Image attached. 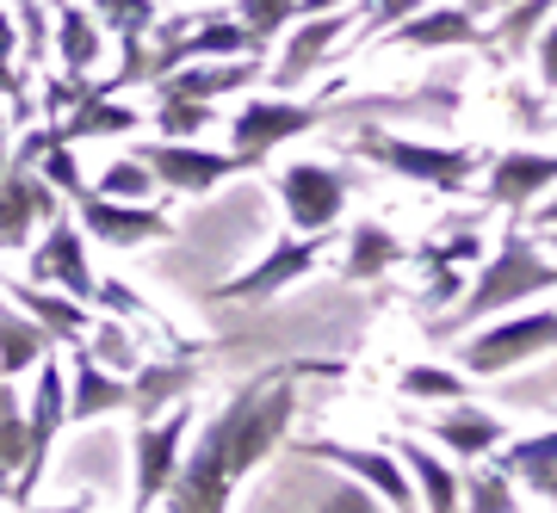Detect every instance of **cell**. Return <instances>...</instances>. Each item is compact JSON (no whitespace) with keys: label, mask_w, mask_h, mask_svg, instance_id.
Here are the masks:
<instances>
[{"label":"cell","mask_w":557,"mask_h":513,"mask_svg":"<svg viewBox=\"0 0 557 513\" xmlns=\"http://www.w3.org/2000/svg\"><path fill=\"white\" fill-rule=\"evenodd\" d=\"M341 359H292V365H267L260 377H248L223 415H211L193 439V452H180V471L168 483V513H230V495L255 464L292 439L298 421V384L304 377H341Z\"/></svg>","instance_id":"6da1fadb"},{"label":"cell","mask_w":557,"mask_h":513,"mask_svg":"<svg viewBox=\"0 0 557 513\" xmlns=\"http://www.w3.org/2000/svg\"><path fill=\"white\" fill-rule=\"evenodd\" d=\"M552 285H557L552 254H545L539 241L520 236V223H508L502 241H496V254L478 266V285H465L446 316L421 322V335L428 340H458V335H471L478 322H490L496 310H520L527 297H552Z\"/></svg>","instance_id":"7a4b0ae2"},{"label":"cell","mask_w":557,"mask_h":513,"mask_svg":"<svg viewBox=\"0 0 557 513\" xmlns=\"http://www.w3.org/2000/svg\"><path fill=\"white\" fill-rule=\"evenodd\" d=\"M354 155H366L372 167L397 179H416V186H434V192H471V174H478V155L471 149H440V142H409V137H391L379 124H359L347 137Z\"/></svg>","instance_id":"3957f363"},{"label":"cell","mask_w":557,"mask_h":513,"mask_svg":"<svg viewBox=\"0 0 557 513\" xmlns=\"http://www.w3.org/2000/svg\"><path fill=\"white\" fill-rule=\"evenodd\" d=\"M335 112L322 105V99H278V93H255L242 99V112L230 118V155L242 161V174L260 167V161H273L278 142L292 137H310L317 124H329Z\"/></svg>","instance_id":"277c9868"},{"label":"cell","mask_w":557,"mask_h":513,"mask_svg":"<svg viewBox=\"0 0 557 513\" xmlns=\"http://www.w3.org/2000/svg\"><path fill=\"white\" fill-rule=\"evenodd\" d=\"M354 179L347 167H329V161H292V167H278L273 174V192L285 204V223L298 229V236H329L347 211V192H354Z\"/></svg>","instance_id":"5b68a950"},{"label":"cell","mask_w":557,"mask_h":513,"mask_svg":"<svg viewBox=\"0 0 557 513\" xmlns=\"http://www.w3.org/2000/svg\"><path fill=\"white\" fill-rule=\"evenodd\" d=\"M557 340V316L539 310V316H508L496 328H478V335L458 347V377H502L527 365V359H545Z\"/></svg>","instance_id":"8992f818"},{"label":"cell","mask_w":557,"mask_h":513,"mask_svg":"<svg viewBox=\"0 0 557 513\" xmlns=\"http://www.w3.org/2000/svg\"><path fill=\"white\" fill-rule=\"evenodd\" d=\"M62 396H69V377H62V365L44 359L38 384H32V402H25V464H20V476H13V489H7L20 508H32V495H38L44 471H50V446H57V434L69 427V421H62Z\"/></svg>","instance_id":"52a82bcc"},{"label":"cell","mask_w":557,"mask_h":513,"mask_svg":"<svg viewBox=\"0 0 557 513\" xmlns=\"http://www.w3.org/2000/svg\"><path fill=\"white\" fill-rule=\"evenodd\" d=\"M25 285H38V291H62L69 303H94V260H87V241H81L75 217H57L44 229L38 248H25Z\"/></svg>","instance_id":"ba28073f"},{"label":"cell","mask_w":557,"mask_h":513,"mask_svg":"<svg viewBox=\"0 0 557 513\" xmlns=\"http://www.w3.org/2000/svg\"><path fill=\"white\" fill-rule=\"evenodd\" d=\"M186 434H193V409L180 402L161 421H143L137 439H131V458H137V489H131V513H149L168 495L180 471V452H186Z\"/></svg>","instance_id":"9c48e42d"},{"label":"cell","mask_w":557,"mask_h":513,"mask_svg":"<svg viewBox=\"0 0 557 513\" xmlns=\"http://www.w3.org/2000/svg\"><path fill=\"white\" fill-rule=\"evenodd\" d=\"M156 179V192H180V198H199L211 186H223L230 174H242L236 155H223V149H199V142H137V155Z\"/></svg>","instance_id":"30bf717a"},{"label":"cell","mask_w":557,"mask_h":513,"mask_svg":"<svg viewBox=\"0 0 557 513\" xmlns=\"http://www.w3.org/2000/svg\"><path fill=\"white\" fill-rule=\"evenodd\" d=\"M335 236V229H329ZM329 236H292V241H273L267 254L248 266V273H236V278H223L218 291V303H260V297H273V291H285V285H298L310 266L322 260V248H329Z\"/></svg>","instance_id":"8fae6325"},{"label":"cell","mask_w":557,"mask_h":513,"mask_svg":"<svg viewBox=\"0 0 557 513\" xmlns=\"http://www.w3.org/2000/svg\"><path fill=\"white\" fill-rule=\"evenodd\" d=\"M75 217H81V236L106 241V248H149V241L174 236V217H168L161 204H112V198L81 192Z\"/></svg>","instance_id":"7c38bea8"},{"label":"cell","mask_w":557,"mask_h":513,"mask_svg":"<svg viewBox=\"0 0 557 513\" xmlns=\"http://www.w3.org/2000/svg\"><path fill=\"white\" fill-rule=\"evenodd\" d=\"M304 458H329V464H341L347 476H359L366 489L379 495V501H391L397 513H416V489H409V476H403V464L391 452H379V446H341V439H304Z\"/></svg>","instance_id":"4fadbf2b"},{"label":"cell","mask_w":557,"mask_h":513,"mask_svg":"<svg viewBox=\"0 0 557 513\" xmlns=\"http://www.w3.org/2000/svg\"><path fill=\"white\" fill-rule=\"evenodd\" d=\"M62 217V192H50L32 167H7L0 179V248H25L32 229H50Z\"/></svg>","instance_id":"5bb4252c"},{"label":"cell","mask_w":557,"mask_h":513,"mask_svg":"<svg viewBox=\"0 0 557 513\" xmlns=\"http://www.w3.org/2000/svg\"><path fill=\"white\" fill-rule=\"evenodd\" d=\"M428 439L446 458H458V464H483L508 439V427H502V415H490L478 402H453L446 415H428Z\"/></svg>","instance_id":"9a60e30c"},{"label":"cell","mask_w":557,"mask_h":513,"mask_svg":"<svg viewBox=\"0 0 557 513\" xmlns=\"http://www.w3.org/2000/svg\"><path fill=\"white\" fill-rule=\"evenodd\" d=\"M354 20L359 13H347V7H341V13H322V20H304L298 32H292V43L278 50V62H273V87L278 93H285V87H304V80L317 75L322 57L354 32Z\"/></svg>","instance_id":"2e32d148"},{"label":"cell","mask_w":557,"mask_h":513,"mask_svg":"<svg viewBox=\"0 0 557 513\" xmlns=\"http://www.w3.org/2000/svg\"><path fill=\"white\" fill-rule=\"evenodd\" d=\"M199 390V365L193 359H168V365H137V372L124 377V415H137V427L143 421H161L168 409H180L186 396Z\"/></svg>","instance_id":"e0dca14e"},{"label":"cell","mask_w":557,"mask_h":513,"mask_svg":"<svg viewBox=\"0 0 557 513\" xmlns=\"http://www.w3.org/2000/svg\"><path fill=\"white\" fill-rule=\"evenodd\" d=\"M0 297H7L25 322H38L57 347H81V340H87V322L94 316H87L81 303H69L62 291H38V285H25V278H0Z\"/></svg>","instance_id":"ac0fdd59"},{"label":"cell","mask_w":557,"mask_h":513,"mask_svg":"<svg viewBox=\"0 0 557 513\" xmlns=\"http://www.w3.org/2000/svg\"><path fill=\"white\" fill-rule=\"evenodd\" d=\"M552 179H557V161L545 155V149H508V155L490 161V204L527 211L533 198L552 192Z\"/></svg>","instance_id":"d6986e66"},{"label":"cell","mask_w":557,"mask_h":513,"mask_svg":"<svg viewBox=\"0 0 557 513\" xmlns=\"http://www.w3.org/2000/svg\"><path fill=\"white\" fill-rule=\"evenodd\" d=\"M124 402H131V396H124V377L106 372L87 347H75V384H69V396H62V421L87 427V421L124 415Z\"/></svg>","instance_id":"ffe728a7"},{"label":"cell","mask_w":557,"mask_h":513,"mask_svg":"<svg viewBox=\"0 0 557 513\" xmlns=\"http://www.w3.org/2000/svg\"><path fill=\"white\" fill-rule=\"evenodd\" d=\"M391 458L403 464L409 489L421 495V513H458V471H453V458L428 452L421 439H397Z\"/></svg>","instance_id":"44dd1931"},{"label":"cell","mask_w":557,"mask_h":513,"mask_svg":"<svg viewBox=\"0 0 557 513\" xmlns=\"http://www.w3.org/2000/svg\"><path fill=\"white\" fill-rule=\"evenodd\" d=\"M260 80V62H193V68H174L168 80H156L161 99H199V105H218L223 93H248Z\"/></svg>","instance_id":"7402d4cb"},{"label":"cell","mask_w":557,"mask_h":513,"mask_svg":"<svg viewBox=\"0 0 557 513\" xmlns=\"http://www.w3.org/2000/svg\"><path fill=\"white\" fill-rule=\"evenodd\" d=\"M391 43L397 50H483V25L465 13V7H434V13H421V20H403L397 32H391Z\"/></svg>","instance_id":"603a6c76"},{"label":"cell","mask_w":557,"mask_h":513,"mask_svg":"<svg viewBox=\"0 0 557 513\" xmlns=\"http://www.w3.org/2000/svg\"><path fill=\"white\" fill-rule=\"evenodd\" d=\"M490 458H496V471L508 476V483H527L539 501H552V489H557V471H552L557 439H552V427H539V434H527V439H502Z\"/></svg>","instance_id":"cb8c5ba5"},{"label":"cell","mask_w":557,"mask_h":513,"mask_svg":"<svg viewBox=\"0 0 557 513\" xmlns=\"http://www.w3.org/2000/svg\"><path fill=\"white\" fill-rule=\"evenodd\" d=\"M403 260H409V248L397 241L391 223H354V229H347L341 278H347V285H372V278H384L391 266H403Z\"/></svg>","instance_id":"d4e9b609"},{"label":"cell","mask_w":557,"mask_h":513,"mask_svg":"<svg viewBox=\"0 0 557 513\" xmlns=\"http://www.w3.org/2000/svg\"><path fill=\"white\" fill-rule=\"evenodd\" d=\"M50 43H57V57H62L69 75H87V68L100 62V25H94V13L75 7V0H57V7H50Z\"/></svg>","instance_id":"484cf974"},{"label":"cell","mask_w":557,"mask_h":513,"mask_svg":"<svg viewBox=\"0 0 557 513\" xmlns=\"http://www.w3.org/2000/svg\"><path fill=\"white\" fill-rule=\"evenodd\" d=\"M143 124V112H131L124 99H81V105H69V118H57L50 130H57V142H87V137H131Z\"/></svg>","instance_id":"4316f807"},{"label":"cell","mask_w":557,"mask_h":513,"mask_svg":"<svg viewBox=\"0 0 557 513\" xmlns=\"http://www.w3.org/2000/svg\"><path fill=\"white\" fill-rule=\"evenodd\" d=\"M50 347L57 340L44 335L38 322H25L7 297H0V377H25V372H38L44 359H50Z\"/></svg>","instance_id":"83f0119b"},{"label":"cell","mask_w":557,"mask_h":513,"mask_svg":"<svg viewBox=\"0 0 557 513\" xmlns=\"http://www.w3.org/2000/svg\"><path fill=\"white\" fill-rule=\"evenodd\" d=\"M545 20H552V0H515V7L483 32L490 50H496V62H520V57H527V43L545 32Z\"/></svg>","instance_id":"f1b7e54d"},{"label":"cell","mask_w":557,"mask_h":513,"mask_svg":"<svg viewBox=\"0 0 557 513\" xmlns=\"http://www.w3.org/2000/svg\"><path fill=\"white\" fill-rule=\"evenodd\" d=\"M458 513H520V489L496 464H483V471L458 476Z\"/></svg>","instance_id":"f546056e"},{"label":"cell","mask_w":557,"mask_h":513,"mask_svg":"<svg viewBox=\"0 0 557 513\" xmlns=\"http://www.w3.org/2000/svg\"><path fill=\"white\" fill-rule=\"evenodd\" d=\"M20 464H25V402L13 390V377H0V495L13 489Z\"/></svg>","instance_id":"4dcf8cb0"},{"label":"cell","mask_w":557,"mask_h":513,"mask_svg":"<svg viewBox=\"0 0 557 513\" xmlns=\"http://www.w3.org/2000/svg\"><path fill=\"white\" fill-rule=\"evenodd\" d=\"M211 124H218V105H199V99H161L156 105V142H199Z\"/></svg>","instance_id":"1f68e13d"},{"label":"cell","mask_w":557,"mask_h":513,"mask_svg":"<svg viewBox=\"0 0 557 513\" xmlns=\"http://www.w3.org/2000/svg\"><path fill=\"white\" fill-rule=\"evenodd\" d=\"M397 390L409 396V402H465V396H471V377L440 372V365H403Z\"/></svg>","instance_id":"d6a6232c"},{"label":"cell","mask_w":557,"mask_h":513,"mask_svg":"<svg viewBox=\"0 0 557 513\" xmlns=\"http://www.w3.org/2000/svg\"><path fill=\"white\" fill-rule=\"evenodd\" d=\"M87 13H100V20L119 32V43H143L161 20L156 0H87Z\"/></svg>","instance_id":"836d02e7"},{"label":"cell","mask_w":557,"mask_h":513,"mask_svg":"<svg viewBox=\"0 0 557 513\" xmlns=\"http://www.w3.org/2000/svg\"><path fill=\"white\" fill-rule=\"evenodd\" d=\"M94 198H112V204H149L156 198V179H149V167L143 161H112L100 174V186H87Z\"/></svg>","instance_id":"e575fe53"},{"label":"cell","mask_w":557,"mask_h":513,"mask_svg":"<svg viewBox=\"0 0 557 513\" xmlns=\"http://www.w3.org/2000/svg\"><path fill=\"white\" fill-rule=\"evenodd\" d=\"M292 7H298V0H242L236 25L248 32V38H255V50H260V57H267V43H273L278 32H285V25L298 20Z\"/></svg>","instance_id":"d590c367"},{"label":"cell","mask_w":557,"mask_h":513,"mask_svg":"<svg viewBox=\"0 0 557 513\" xmlns=\"http://www.w3.org/2000/svg\"><path fill=\"white\" fill-rule=\"evenodd\" d=\"M32 174H38L50 192H62V198H81V192H87L75 149H69V142H57V130H50V142H44V155H38V167H32Z\"/></svg>","instance_id":"8d00e7d4"},{"label":"cell","mask_w":557,"mask_h":513,"mask_svg":"<svg viewBox=\"0 0 557 513\" xmlns=\"http://www.w3.org/2000/svg\"><path fill=\"white\" fill-rule=\"evenodd\" d=\"M20 32H25V50H32V62L50 57V13H44L38 0H20Z\"/></svg>","instance_id":"74e56055"},{"label":"cell","mask_w":557,"mask_h":513,"mask_svg":"<svg viewBox=\"0 0 557 513\" xmlns=\"http://www.w3.org/2000/svg\"><path fill=\"white\" fill-rule=\"evenodd\" d=\"M94 303H106L112 316H149V310H143V297L131 291L124 278H100V285H94Z\"/></svg>","instance_id":"f35d334b"},{"label":"cell","mask_w":557,"mask_h":513,"mask_svg":"<svg viewBox=\"0 0 557 513\" xmlns=\"http://www.w3.org/2000/svg\"><path fill=\"white\" fill-rule=\"evenodd\" d=\"M341 7H347V0H298L292 13H298V20H322V13H341Z\"/></svg>","instance_id":"ab89813d"},{"label":"cell","mask_w":557,"mask_h":513,"mask_svg":"<svg viewBox=\"0 0 557 513\" xmlns=\"http://www.w3.org/2000/svg\"><path fill=\"white\" fill-rule=\"evenodd\" d=\"M13 38H20V25H13V13H0V62L13 57Z\"/></svg>","instance_id":"60d3db41"},{"label":"cell","mask_w":557,"mask_h":513,"mask_svg":"<svg viewBox=\"0 0 557 513\" xmlns=\"http://www.w3.org/2000/svg\"><path fill=\"white\" fill-rule=\"evenodd\" d=\"M25 513H87V501H57V508H25Z\"/></svg>","instance_id":"b9f144b4"},{"label":"cell","mask_w":557,"mask_h":513,"mask_svg":"<svg viewBox=\"0 0 557 513\" xmlns=\"http://www.w3.org/2000/svg\"><path fill=\"white\" fill-rule=\"evenodd\" d=\"M0 179H7V118H0Z\"/></svg>","instance_id":"7bdbcfd3"},{"label":"cell","mask_w":557,"mask_h":513,"mask_svg":"<svg viewBox=\"0 0 557 513\" xmlns=\"http://www.w3.org/2000/svg\"><path fill=\"white\" fill-rule=\"evenodd\" d=\"M478 7H490V0H465V13H478Z\"/></svg>","instance_id":"ee69618b"}]
</instances>
